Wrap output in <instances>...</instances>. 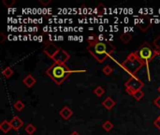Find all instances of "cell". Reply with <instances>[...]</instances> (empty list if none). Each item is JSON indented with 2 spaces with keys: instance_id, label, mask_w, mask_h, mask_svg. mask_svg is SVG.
Returning <instances> with one entry per match:
<instances>
[{
  "instance_id": "obj_13",
  "label": "cell",
  "mask_w": 160,
  "mask_h": 135,
  "mask_svg": "<svg viewBox=\"0 0 160 135\" xmlns=\"http://www.w3.org/2000/svg\"><path fill=\"white\" fill-rule=\"evenodd\" d=\"M0 130H1L4 133L8 132L10 130H12L11 125H10V122H9V121H7V120H4L3 122H1V124H0Z\"/></svg>"
},
{
  "instance_id": "obj_30",
  "label": "cell",
  "mask_w": 160,
  "mask_h": 135,
  "mask_svg": "<svg viewBox=\"0 0 160 135\" xmlns=\"http://www.w3.org/2000/svg\"><path fill=\"white\" fill-rule=\"evenodd\" d=\"M158 92H159V94H160V86L158 87Z\"/></svg>"
},
{
  "instance_id": "obj_25",
  "label": "cell",
  "mask_w": 160,
  "mask_h": 135,
  "mask_svg": "<svg viewBox=\"0 0 160 135\" xmlns=\"http://www.w3.org/2000/svg\"><path fill=\"white\" fill-rule=\"evenodd\" d=\"M154 125H155V127H157L158 130H160V116L154 121Z\"/></svg>"
},
{
  "instance_id": "obj_27",
  "label": "cell",
  "mask_w": 160,
  "mask_h": 135,
  "mask_svg": "<svg viewBox=\"0 0 160 135\" xmlns=\"http://www.w3.org/2000/svg\"><path fill=\"white\" fill-rule=\"evenodd\" d=\"M7 39V37H6V35L4 34V33H0V43H3L4 41H5V39Z\"/></svg>"
},
{
  "instance_id": "obj_20",
  "label": "cell",
  "mask_w": 160,
  "mask_h": 135,
  "mask_svg": "<svg viewBox=\"0 0 160 135\" xmlns=\"http://www.w3.org/2000/svg\"><path fill=\"white\" fill-rule=\"evenodd\" d=\"M137 101H141L143 97H144V92L141 89V90H139V91H137V92H135L134 94H133V96H132Z\"/></svg>"
},
{
  "instance_id": "obj_21",
  "label": "cell",
  "mask_w": 160,
  "mask_h": 135,
  "mask_svg": "<svg viewBox=\"0 0 160 135\" xmlns=\"http://www.w3.org/2000/svg\"><path fill=\"white\" fill-rule=\"evenodd\" d=\"M14 108L17 110V111H19V112H21V111H22L23 109H24V103L22 101H17L15 103H14Z\"/></svg>"
},
{
  "instance_id": "obj_15",
  "label": "cell",
  "mask_w": 160,
  "mask_h": 135,
  "mask_svg": "<svg viewBox=\"0 0 160 135\" xmlns=\"http://www.w3.org/2000/svg\"><path fill=\"white\" fill-rule=\"evenodd\" d=\"M87 41H88V44H89V45L96 44V43L99 42V37H98V36L95 35V34H92V35H90V36L87 38Z\"/></svg>"
},
{
  "instance_id": "obj_19",
  "label": "cell",
  "mask_w": 160,
  "mask_h": 135,
  "mask_svg": "<svg viewBox=\"0 0 160 135\" xmlns=\"http://www.w3.org/2000/svg\"><path fill=\"white\" fill-rule=\"evenodd\" d=\"M36 127L33 125V124H28L26 127H25V132L27 133V134L29 135H32L35 133V132H36Z\"/></svg>"
},
{
  "instance_id": "obj_22",
  "label": "cell",
  "mask_w": 160,
  "mask_h": 135,
  "mask_svg": "<svg viewBox=\"0 0 160 135\" xmlns=\"http://www.w3.org/2000/svg\"><path fill=\"white\" fill-rule=\"evenodd\" d=\"M102 72L107 75V76H110L112 72H113V69L110 66V65H106L103 69H102Z\"/></svg>"
},
{
  "instance_id": "obj_16",
  "label": "cell",
  "mask_w": 160,
  "mask_h": 135,
  "mask_svg": "<svg viewBox=\"0 0 160 135\" xmlns=\"http://www.w3.org/2000/svg\"><path fill=\"white\" fill-rule=\"evenodd\" d=\"M102 128H103V130L105 131V132H111L112 129H113V124L110 121V120H107V121H105L103 124H102Z\"/></svg>"
},
{
  "instance_id": "obj_29",
  "label": "cell",
  "mask_w": 160,
  "mask_h": 135,
  "mask_svg": "<svg viewBox=\"0 0 160 135\" xmlns=\"http://www.w3.org/2000/svg\"><path fill=\"white\" fill-rule=\"evenodd\" d=\"M69 135H81V134H80L78 132H71Z\"/></svg>"
},
{
  "instance_id": "obj_12",
  "label": "cell",
  "mask_w": 160,
  "mask_h": 135,
  "mask_svg": "<svg viewBox=\"0 0 160 135\" xmlns=\"http://www.w3.org/2000/svg\"><path fill=\"white\" fill-rule=\"evenodd\" d=\"M22 83H23L28 88H31V87H33V86H35V84H36V79L33 77V75L28 74L27 76H25V77L23 78Z\"/></svg>"
},
{
  "instance_id": "obj_23",
  "label": "cell",
  "mask_w": 160,
  "mask_h": 135,
  "mask_svg": "<svg viewBox=\"0 0 160 135\" xmlns=\"http://www.w3.org/2000/svg\"><path fill=\"white\" fill-rule=\"evenodd\" d=\"M153 45H154V47H155L156 49H158V50H159L160 51V35L159 36H158V37L154 39Z\"/></svg>"
},
{
  "instance_id": "obj_3",
  "label": "cell",
  "mask_w": 160,
  "mask_h": 135,
  "mask_svg": "<svg viewBox=\"0 0 160 135\" xmlns=\"http://www.w3.org/2000/svg\"><path fill=\"white\" fill-rule=\"evenodd\" d=\"M136 54L140 57V59L142 61L144 66H146L148 70V79L150 80V73H149V63L157 56L160 55V51L156 49L154 45L150 44L149 42H143L140 48L136 51Z\"/></svg>"
},
{
  "instance_id": "obj_6",
  "label": "cell",
  "mask_w": 160,
  "mask_h": 135,
  "mask_svg": "<svg viewBox=\"0 0 160 135\" xmlns=\"http://www.w3.org/2000/svg\"><path fill=\"white\" fill-rule=\"evenodd\" d=\"M70 58V55L68 52H66L65 50L63 49H59V51L56 53V55L53 56L52 60L55 62V63H60V64H65L68 60H69Z\"/></svg>"
},
{
  "instance_id": "obj_26",
  "label": "cell",
  "mask_w": 160,
  "mask_h": 135,
  "mask_svg": "<svg viewBox=\"0 0 160 135\" xmlns=\"http://www.w3.org/2000/svg\"><path fill=\"white\" fill-rule=\"evenodd\" d=\"M154 104L158 107V108H160V96L159 97H158V98H156L155 100H154Z\"/></svg>"
},
{
  "instance_id": "obj_1",
  "label": "cell",
  "mask_w": 160,
  "mask_h": 135,
  "mask_svg": "<svg viewBox=\"0 0 160 135\" xmlns=\"http://www.w3.org/2000/svg\"><path fill=\"white\" fill-rule=\"evenodd\" d=\"M87 51L96 58L98 63L101 64L115 51V46L108 42L99 41L96 44L88 45Z\"/></svg>"
},
{
  "instance_id": "obj_14",
  "label": "cell",
  "mask_w": 160,
  "mask_h": 135,
  "mask_svg": "<svg viewBox=\"0 0 160 135\" xmlns=\"http://www.w3.org/2000/svg\"><path fill=\"white\" fill-rule=\"evenodd\" d=\"M120 39H121L125 44H128V42L131 41V39H132V35H131L130 33L125 32V33H123V34L121 35Z\"/></svg>"
},
{
  "instance_id": "obj_11",
  "label": "cell",
  "mask_w": 160,
  "mask_h": 135,
  "mask_svg": "<svg viewBox=\"0 0 160 135\" xmlns=\"http://www.w3.org/2000/svg\"><path fill=\"white\" fill-rule=\"evenodd\" d=\"M102 105H103L107 110H112V109L116 105V102H115V101H114L112 97H107V98L102 101Z\"/></svg>"
},
{
  "instance_id": "obj_24",
  "label": "cell",
  "mask_w": 160,
  "mask_h": 135,
  "mask_svg": "<svg viewBox=\"0 0 160 135\" xmlns=\"http://www.w3.org/2000/svg\"><path fill=\"white\" fill-rule=\"evenodd\" d=\"M15 3H16V1H15V0H3V4H4L7 8H10V7H12Z\"/></svg>"
},
{
  "instance_id": "obj_10",
  "label": "cell",
  "mask_w": 160,
  "mask_h": 135,
  "mask_svg": "<svg viewBox=\"0 0 160 135\" xmlns=\"http://www.w3.org/2000/svg\"><path fill=\"white\" fill-rule=\"evenodd\" d=\"M59 115H60V117H61L64 120H68V119H69V118L72 117L73 112H72V110H71L69 107H68V106H64V107L61 109V111H60Z\"/></svg>"
},
{
  "instance_id": "obj_9",
  "label": "cell",
  "mask_w": 160,
  "mask_h": 135,
  "mask_svg": "<svg viewBox=\"0 0 160 135\" xmlns=\"http://www.w3.org/2000/svg\"><path fill=\"white\" fill-rule=\"evenodd\" d=\"M9 122H10V125H11L12 130H14V131H16V132H18V131H19L21 128H22V126H23V121H22L19 117H17V116L13 117Z\"/></svg>"
},
{
  "instance_id": "obj_17",
  "label": "cell",
  "mask_w": 160,
  "mask_h": 135,
  "mask_svg": "<svg viewBox=\"0 0 160 135\" xmlns=\"http://www.w3.org/2000/svg\"><path fill=\"white\" fill-rule=\"evenodd\" d=\"M2 74L4 75L5 78H10V77L13 75V70H12L11 68L8 67V68L4 69V70H2Z\"/></svg>"
},
{
  "instance_id": "obj_4",
  "label": "cell",
  "mask_w": 160,
  "mask_h": 135,
  "mask_svg": "<svg viewBox=\"0 0 160 135\" xmlns=\"http://www.w3.org/2000/svg\"><path fill=\"white\" fill-rule=\"evenodd\" d=\"M121 66L131 76H135L136 73L144 66V64L140 59L136 52H133L128 55V57L122 62Z\"/></svg>"
},
{
  "instance_id": "obj_5",
  "label": "cell",
  "mask_w": 160,
  "mask_h": 135,
  "mask_svg": "<svg viewBox=\"0 0 160 135\" xmlns=\"http://www.w3.org/2000/svg\"><path fill=\"white\" fill-rule=\"evenodd\" d=\"M125 86H126V91L128 94L133 96V94L139 90H141L143 86H144V83L140 80L138 77L136 76H131L126 83H125Z\"/></svg>"
},
{
  "instance_id": "obj_7",
  "label": "cell",
  "mask_w": 160,
  "mask_h": 135,
  "mask_svg": "<svg viewBox=\"0 0 160 135\" xmlns=\"http://www.w3.org/2000/svg\"><path fill=\"white\" fill-rule=\"evenodd\" d=\"M59 49H60V48H58L54 43H52V42H49V43H47V45L44 47L43 52H44V54H45V55H47L49 57L53 58V56L56 55V53L59 51Z\"/></svg>"
},
{
  "instance_id": "obj_18",
  "label": "cell",
  "mask_w": 160,
  "mask_h": 135,
  "mask_svg": "<svg viewBox=\"0 0 160 135\" xmlns=\"http://www.w3.org/2000/svg\"><path fill=\"white\" fill-rule=\"evenodd\" d=\"M104 93H105V89H104L102 86H97V87L94 89V94H95L96 96H98V97H102V96L104 95Z\"/></svg>"
},
{
  "instance_id": "obj_28",
  "label": "cell",
  "mask_w": 160,
  "mask_h": 135,
  "mask_svg": "<svg viewBox=\"0 0 160 135\" xmlns=\"http://www.w3.org/2000/svg\"><path fill=\"white\" fill-rule=\"evenodd\" d=\"M39 2L43 5V6H47L48 4L51 3V0H47V1H43V0H39Z\"/></svg>"
},
{
  "instance_id": "obj_2",
  "label": "cell",
  "mask_w": 160,
  "mask_h": 135,
  "mask_svg": "<svg viewBox=\"0 0 160 135\" xmlns=\"http://www.w3.org/2000/svg\"><path fill=\"white\" fill-rule=\"evenodd\" d=\"M73 71L66 66V64H60V63H53L48 70H46V74L57 85H62L72 73Z\"/></svg>"
},
{
  "instance_id": "obj_8",
  "label": "cell",
  "mask_w": 160,
  "mask_h": 135,
  "mask_svg": "<svg viewBox=\"0 0 160 135\" xmlns=\"http://www.w3.org/2000/svg\"><path fill=\"white\" fill-rule=\"evenodd\" d=\"M142 21H140L139 23H137L138 27L141 29L142 32H146L152 25V22L150 20V18L146 15H142Z\"/></svg>"
}]
</instances>
